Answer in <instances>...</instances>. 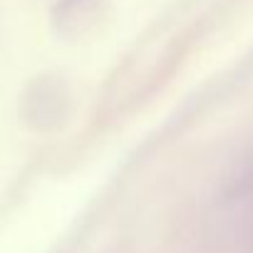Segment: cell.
I'll list each match as a JSON object with an SVG mask.
<instances>
[{
  "label": "cell",
  "mask_w": 253,
  "mask_h": 253,
  "mask_svg": "<svg viewBox=\"0 0 253 253\" xmlns=\"http://www.w3.org/2000/svg\"><path fill=\"white\" fill-rule=\"evenodd\" d=\"M38 97L40 99H33L35 107H28V117L40 126V129H45V126H50V124H55V122L62 119L65 107H60V104L65 102V97L60 94L57 87H52V92H47L45 87H40V94Z\"/></svg>",
  "instance_id": "cell-1"
}]
</instances>
